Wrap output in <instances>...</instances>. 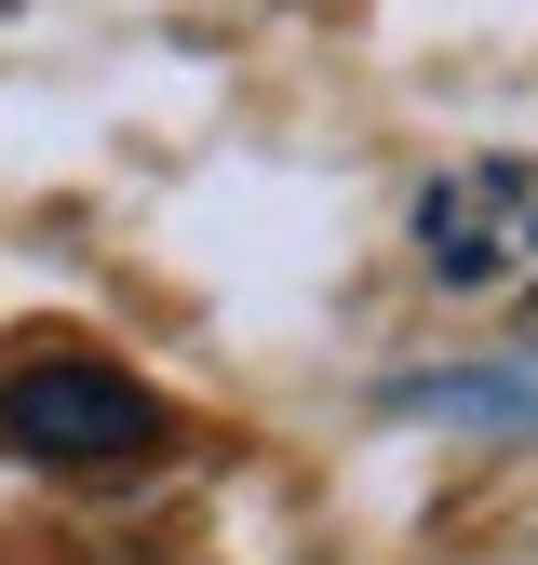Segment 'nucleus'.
<instances>
[{
  "mask_svg": "<svg viewBox=\"0 0 538 565\" xmlns=\"http://www.w3.org/2000/svg\"><path fill=\"white\" fill-rule=\"evenodd\" d=\"M418 269L444 297H538V162L485 149L418 189Z\"/></svg>",
  "mask_w": 538,
  "mask_h": 565,
  "instance_id": "nucleus-2",
  "label": "nucleus"
},
{
  "mask_svg": "<svg viewBox=\"0 0 538 565\" xmlns=\"http://www.w3.org/2000/svg\"><path fill=\"white\" fill-rule=\"evenodd\" d=\"M390 417H471V431H538V337L498 350V364H431V377H390Z\"/></svg>",
  "mask_w": 538,
  "mask_h": 565,
  "instance_id": "nucleus-3",
  "label": "nucleus"
},
{
  "mask_svg": "<svg viewBox=\"0 0 538 565\" xmlns=\"http://www.w3.org/2000/svg\"><path fill=\"white\" fill-rule=\"evenodd\" d=\"M162 445H175V417H162V391L134 364H108L82 337L14 350V377H0V458H28L54 484H108V471H149Z\"/></svg>",
  "mask_w": 538,
  "mask_h": 565,
  "instance_id": "nucleus-1",
  "label": "nucleus"
},
{
  "mask_svg": "<svg viewBox=\"0 0 538 565\" xmlns=\"http://www.w3.org/2000/svg\"><path fill=\"white\" fill-rule=\"evenodd\" d=\"M525 310H538V297H525Z\"/></svg>",
  "mask_w": 538,
  "mask_h": 565,
  "instance_id": "nucleus-4",
  "label": "nucleus"
}]
</instances>
